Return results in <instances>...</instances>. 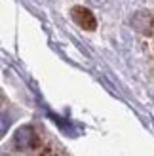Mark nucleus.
Segmentation results:
<instances>
[{
	"instance_id": "nucleus-2",
	"label": "nucleus",
	"mask_w": 154,
	"mask_h": 156,
	"mask_svg": "<svg viewBox=\"0 0 154 156\" xmlns=\"http://www.w3.org/2000/svg\"><path fill=\"white\" fill-rule=\"evenodd\" d=\"M13 145L17 151H29V149H36L40 141L33 126H21L13 135Z\"/></svg>"
},
{
	"instance_id": "nucleus-3",
	"label": "nucleus",
	"mask_w": 154,
	"mask_h": 156,
	"mask_svg": "<svg viewBox=\"0 0 154 156\" xmlns=\"http://www.w3.org/2000/svg\"><path fill=\"white\" fill-rule=\"evenodd\" d=\"M71 17L76 25L84 30H95L97 29L95 15L91 13V10H88V8H84V6H74L71 10Z\"/></svg>"
},
{
	"instance_id": "nucleus-1",
	"label": "nucleus",
	"mask_w": 154,
	"mask_h": 156,
	"mask_svg": "<svg viewBox=\"0 0 154 156\" xmlns=\"http://www.w3.org/2000/svg\"><path fill=\"white\" fill-rule=\"evenodd\" d=\"M129 25H131L137 33L145 36H154V12L150 10H139L129 17Z\"/></svg>"
}]
</instances>
